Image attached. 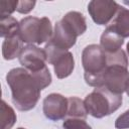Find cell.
I'll return each instance as SVG.
<instances>
[{"mask_svg": "<svg viewBox=\"0 0 129 129\" xmlns=\"http://www.w3.org/2000/svg\"><path fill=\"white\" fill-rule=\"evenodd\" d=\"M6 82L11 89L12 102L19 111H29L36 106L42 87L32 73L24 68L12 69Z\"/></svg>", "mask_w": 129, "mask_h": 129, "instance_id": "6da1fadb", "label": "cell"}, {"mask_svg": "<svg viewBox=\"0 0 129 129\" xmlns=\"http://www.w3.org/2000/svg\"><path fill=\"white\" fill-rule=\"evenodd\" d=\"M86 30L87 21L85 16L81 12L70 11L55 23L49 42L60 49L69 50L75 45L78 36Z\"/></svg>", "mask_w": 129, "mask_h": 129, "instance_id": "7a4b0ae2", "label": "cell"}, {"mask_svg": "<svg viewBox=\"0 0 129 129\" xmlns=\"http://www.w3.org/2000/svg\"><path fill=\"white\" fill-rule=\"evenodd\" d=\"M122 95L115 94L104 87L96 88L84 100L88 114L95 118L109 116L122 105Z\"/></svg>", "mask_w": 129, "mask_h": 129, "instance_id": "3957f363", "label": "cell"}, {"mask_svg": "<svg viewBox=\"0 0 129 129\" xmlns=\"http://www.w3.org/2000/svg\"><path fill=\"white\" fill-rule=\"evenodd\" d=\"M82 64L86 83L95 88L101 87L103 74L107 69V54L98 44L87 45L82 52Z\"/></svg>", "mask_w": 129, "mask_h": 129, "instance_id": "277c9868", "label": "cell"}, {"mask_svg": "<svg viewBox=\"0 0 129 129\" xmlns=\"http://www.w3.org/2000/svg\"><path fill=\"white\" fill-rule=\"evenodd\" d=\"M52 33V25L47 17L27 16L19 21V34L25 43L42 44L50 40Z\"/></svg>", "mask_w": 129, "mask_h": 129, "instance_id": "5b68a950", "label": "cell"}, {"mask_svg": "<svg viewBox=\"0 0 129 129\" xmlns=\"http://www.w3.org/2000/svg\"><path fill=\"white\" fill-rule=\"evenodd\" d=\"M44 51L46 53V61L53 66L55 76L58 79H64L73 73L75 59L71 51L60 49L49 41L45 44Z\"/></svg>", "mask_w": 129, "mask_h": 129, "instance_id": "8992f818", "label": "cell"}, {"mask_svg": "<svg viewBox=\"0 0 129 129\" xmlns=\"http://www.w3.org/2000/svg\"><path fill=\"white\" fill-rule=\"evenodd\" d=\"M120 5L115 1L93 0L88 4V11L98 25H108L115 17Z\"/></svg>", "mask_w": 129, "mask_h": 129, "instance_id": "52a82bcc", "label": "cell"}, {"mask_svg": "<svg viewBox=\"0 0 129 129\" xmlns=\"http://www.w3.org/2000/svg\"><path fill=\"white\" fill-rule=\"evenodd\" d=\"M20 64L31 73H37L46 69V53L44 49L34 44H27L19 55Z\"/></svg>", "mask_w": 129, "mask_h": 129, "instance_id": "ba28073f", "label": "cell"}, {"mask_svg": "<svg viewBox=\"0 0 129 129\" xmlns=\"http://www.w3.org/2000/svg\"><path fill=\"white\" fill-rule=\"evenodd\" d=\"M42 111L49 120L58 121L63 119L68 112V98L56 93L49 94L43 100Z\"/></svg>", "mask_w": 129, "mask_h": 129, "instance_id": "9c48e42d", "label": "cell"}, {"mask_svg": "<svg viewBox=\"0 0 129 129\" xmlns=\"http://www.w3.org/2000/svg\"><path fill=\"white\" fill-rule=\"evenodd\" d=\"M23 48V40L19 32H17L4 38L2 43V55L4 59L10 60L17 56L19 57Z\"/></svg>", "mask_w": 129, "mask_h": 129, "instance_id": "30bf717a", "label": "cell"}, {"mask_svg": "<svg viewBox=\"0 0 129 129\" xmlns=\"http://www.w3.org/2000/svg\"><path fill=\"white\" fill-rule=\"evenodd\" d=\"M107 27L123 38L129 37V10L120 6L115 17Z\"/></svg>", "mask_w": 129, "mask_h": 129, "instance_id": "8fae6325", "label": "cell"}, {"mask_svg": "<svg viewBox=\"0 0 129 129\" xmlns=\"http://www.w3.org/2000/svg\"><path fill=\"white\" fill-rule=\"evenodd\" d=\"M123 43L124 38L108 27L103 31L101 35L100 46L106 53H114L120 50Z\"/></svg>", "mask_w": 129, "mask_h": 129, "instance_id": "7c38bea8", "label": "cell"}, {"mask_svg": "<svg viewBox=\"0 0 129 129\" xmlns=\"http://www.w3.org/2000/svg\"><path fill=\"white\" fill-rule=\"evenodd\" d=\"M88 116V112L83 100L78 97H70L68 98V118H80L85 119Z\"/></svg>", "mask_w": 129, "mask_h": 129, "instance_id": "4fadbf2b", "label": "cell"}, {"mask_svg": "<svg viewBox=\"0 0 129 129\" xmlns=\"http://www.w3.org/2000/svg\"><path fill=\"white\" fill-rule=\"evenodd\" d=\"M0 119H1V129H11V127L16 122V114L14 110L7 105V103L2 100L0 107Z\"/></svg>", "mask_w": 129, "mask_h": 129, "instance_id": "5bb4252c", "label": "cell"}, {"mask_svg": "<svg viewBox=\"0 0 129 129\" xmlns=\"http://www.w3.org/2000/svg\"><path fill=\"white\" fill-rule=\"evenodd\" d=\"M19 32V22L12 16L0 18V36L6 38L9 35Z\"/></svg>", "mask_w": 129, "mask_h": 129, "instance_id": "9a60e30c", "label": "cell"}, {"mask_svg": "<svg viewBox=\"0 0 129 129\" xmlns=\"http://www.w3.org/2000/svg\"><path fill=\"white\" fill-rule=\"evenodd\" d=\"M63 129H92L85 119L80 118H67L62 123Z\"/></svg>", "mask_w": 129, "mask_h": 129, "instance_id": "2e32d148", "label": "cell"}, {"mask_svg": "<svg viewBox=\"0 0 129 129\" xmlns=\"http://www.w3.org/2000/svg\"><path fill=\"white\" fill-rule=\"evenodd\" d=\"M18 5V1L16 0H1L0 1V18L8 17L11 13H13Z\"/></svg>", "mask_w": 129, "mask_h": 129, "instance_id": "e0dca14e", "label": "cell"}, {"mask_svg": "<svg viewBox=\"0 0 129 129\" xmlns=\"http://www.w3.org/2000/svg\"><path fill=\"white\" fill-rule=\"evenodd\" d=\"M115 127L117 129H127L129 128V110L121 114L115 121Z\"/></svg>", "mask_w": 129, "mask_h": 129, "instance_id": "ac0fdd59", "label": "cell"}, {"mask_svg": "<svg viewBox=\"0 0 129 129\" xmlns=\"http://www.w3.org/2000/svg\"><path fill=\"white\" fill-rule=\"evenodd\" d=\"M35 5V1H18V5L16 8V11L22 14H26L30 12Z\"/></svg>", "mask_w": 129, "mask_h": 129, "instance_id": "d6986e66", "label": "cell"}, {"mask_svg": "<svg viewBox=\"0 0 129 129\" xmlns=\"http://www.w3.org/2000/svg\"><path fill=\"white\" fill-rule=\"evenodd\" d=\"M126 49H127V53H128V56H129V42L126 45Z\"/></svg>", "mask_w": 129, "mask_h": 129, "instance_id": "ffe728a7", "label": "cell"}, {"mask_svg": "<svg viewBox=\"0 0 129 129\" xmlns=\"http://www.w3.org/2000/svg\"><path fill=\"white\" fill-rule=\"evenodd\" d=\"M126 94H127L128 97H129V86H128V88H127V90H126Z\"/></svg>", "mask_w": 129, "mask_h": 129, "instance_id": "44dd1931", "label": "cell"}, {"mask_svg": "<svg viewBox=\"0 0 129 129\" xmlns=\"http://www.w3.org/2000/svg\"><path fill=\"white\" fill-rule=\"evenodd\" d=\"M17 129H25V128H22V127H20V128H17Z\"/></svg>", "mask_w": 129, "mask_h": 129, "instance_id": "7402d4cb", "label": "cell"}]
</instances>
